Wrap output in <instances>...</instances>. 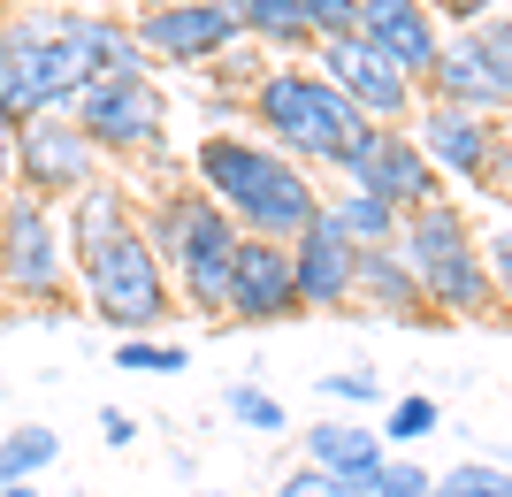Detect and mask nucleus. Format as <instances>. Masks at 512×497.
<instances>
[{"instance_id": "nucleus-6", "label": "nucleus", "mask_w": 512, "mask_h": 497, "mask_svg": "<svg viewBox=\"0 0 512 497\" xmlns=\"http://www.w3.org/2000/svg\"><path fill=\"white\" fill-rule=\"evenodd\" d=\"M0 291L31 306V322H69V291H77V260H69L62 207L31 192L0 199Z\"/></svg>"}, {"instance_id": "nucleus-19", "label": "nucleus", "mask_w": 512, "mask_h": 497, "mask_svg": "<svg viewBox=\"0 0 512 497\" xmlns=\"http://www.w3.org/2000/svg\"><path fill=\"white\" fill-rule=\"evenodd\" d=\"M428 85H436V100H444V108H467V115L512 108V92L497 85V69L482 62V46H474V39H444L436 69H428Z\"/></svg>"}, {"instance_id": "nucleus-14", "label": "nucleus", "mask_w": 512, "mask_h": 497, "mask_svg": "<svg viewBox=\"0 0 512 497\" xmlns=\"http://www.w3.org/2000/svg\"><path fill=\"white\" fill-rule=\"evenodd\" d=\"M360 39L383 46L390 62L406 69V85H421L436 69V54H444V31H436L428 0H360Z\"/></svg>"}, {"instance_id": "nucleus-9", "label": "nucleus", "mask_w": 512, "mask_h": 497, "mask_svg": "<svg viewBox=\"0 0 512 497\" xmlns=\"http://www.w3.org/2000/svg\"><path fill=\"white\" fill-rule=\"evenodd\" d=\"M130 39L146 46L153 69H199V62H222L245 31L222 0H146L130 16Z\"/></svg>"}, {"instance_id": "nucleus-11", "label": "nucleus", "mask_w": 512, "mask_h": 497, "mask_svg": "<svg viewBox=\"0 0 512 497\" xmlns=\"http://www.w3.org/2000/svg\"><path fill=\"white\" fill-rule=\"evenodd\" d=\"M337 169L352 176V192H375L383 207H398V215H413V207H428V199H444V176H436V161L413 146V130H383V123H375Z\"/></svg>"}, {"instance_id": "nucleus-18", "label": "nucleus", "mask_w": 512, "mask_h": 497, "mask_svg": "<svg viewBox=\"0 0 512 497\" xmlns=\"http://www.w3.org/2000/svg\"><path fill=\"white\" fill-rule=\"evenodd\" d=\"M352 299L390 314V322H436L428 299H421V276L398 260V245H360V260H352Z\"/></svg>"}, {"instance_id": "nucleus-4", "label": "nucleus", "mask_w": 512, "mask_h": 497, "mask_svg": "<svg viewBox=\"0 0 512 497\" xmlns=\"http://www.w3.org/2000/svg\"><path fill=\"white\" fill-rule=\"evenodd\" d=\"M138 230H146L153 260L169 268L176 299L192 306V314H207V322H222L230 314V260H237V222L214 207L207 192H161L138 215Z\"/></svg>"}, {"instance_id": "nucleus-1", "label": "nucleus", "mask_w": 512, "mask_h": 497, "mask_svg": "<svg viewBox=\"0 0 512 497\" xmlns=\"http://www.w3.org/2000/svg\"><path fill=\"white\" fill-rule=\"evenodd\" d=\"M100 77H153L130 23L100 8H46V0L0 8V115L8 123L77 108V92H92Z\"/></svg>"}, {"instance_id": "nucleus-10", "label": "nucleus", "mask_w": 512, "mask_h": 497, "mask_svg": "<svg viewBox=\"0 0 512 497\" xmlns=\"http://www.w3.org/2000/svg\"><path fill=\"white\" fill-rule=\"evenodd\" d=\"M77 130L100 153H153L169 138V92L161 77H100L92 92H77Z\"/></svg>"}, {"instance_id": "nucleus-12", "label": "nucleus", "mask_w": 512, "mask_h": 497, "mask_svg": "<svg viewBox=\"0 0 512 497\" xmlns=\"http://www.w3.org/2000/svg\"><path fill=\"white\" fill-rule=\"evenodd\" d=\"M321 54V77H329V85L344 92V100H352V108L367 115V123H406L413 115V85H406V69L390 62L383 46H367L360 31H352V39H337V46H314Z\"/></svg>"}, {"instance_id": "nucleus-32", "label": "nucleus", "mask_w": 512, "mask_h": 497, "mask_svg": "<svg viewBox=\"0 0 512 497\" xmlns=\"http://www.w3.org/2000/svg\"><path fill=\"white\" fill-rule=\"evenodd\" d=\"M276 497H360V490H352V482H337V475H321V467H306V459H299V467H291V475L276 482Z\"/></svg>"}, {"instance_id": "nucleus-8", "label": "nucleus", "mask_w": 512, "mask_h": 497, "mask_svg": "<svg viewBox=\"0 0 512 497\" xmlns=\"http://www.w3.org/2000/svg\"><path fill=\"white\" fill-rule=\"evenodd\" d=\"M85 184H100V146L77 130V115L54 108V115L16 123V192L46 199V207H69Z\"/></svg>"}, {"instance_id": "nucleus-38", "label": "nucleus", "mask_w": 512, "mask_h": 497, "mask_svg": "<svg viewBox=\"0 0 512 497\" xmlns=\"http://www.w3.org/2000/svg\"><path fill=\"white\" fill-rule=\"evenodd\" d=\"M192 497H237V490H192Z\"/></svg>"}, {"instance_id": "nucleus-30", "label": "nucleus", "mask_w": 512, "mask_h": 497, "mask_svg": "<svg viewBox=\"0 0 512 497\" xmlns=\"http://www.w3.org/2000/svg\"><path fill=\"white\" fill-rule=\"evenodd\" d=\"M321 398H337V406H383V375L375 368H337V375H321Z\"/></svg>"}, {"instance_id": "nucleus-37", "label": "nucleus", "mask_w": 512, "mask_h": 497, "mask_svg": "<svg viewBox=\"0 0 512 497\" xmlns=\"http://www.w3.org/2000/svg\"><path fill=\"white\" fill-rule=\"evenodd\" d=\"M0 497H54V490H39V482H23V490H0Z\"/></svg>"}, {"instance_id": "nucleus-22", "label": "nucleus", "mask_w": 512, "mask_h": 497, "mask_svg": "<svg viewBox=\"0 0 512 497\" xmlns=\"http://www.w3.org/2000/svg\"><path fill=\"white\" fill-rule=\"evenodd\" d=\"M222 8H230L237 31L260 39V46H283V54L314 46V39H306V23H299V0H222Z\"/></svg>"}, {"instance_id": "nucleus-5", "label": "nucleus", "mask_w": 512, "mask_h": 497, "mask_svg": "<svg viewBox=\"0 0 512 497\" xmlns=\"http://www.w3.org/2000/svg\"><path fill=\"white\" fill-rule=\"evenodd\" d=\"M398 260L421 276V299L436 306V322H482L497 314V283L482 268V238L451 199H428L413 215H398Z\"/></svg>"}, {"instance_id": "nucleus-39", "label": "nucleus", "mask_w": 512, "mask_h": 497, "mask_svg": "<svg viewBox=\"0 0 512 497\" xmlns=\"http://www.w3.org/2000/svg\"><path fill=\"white\" fill-rule=\"evenodd\" d=\"M0 299H8V291H0Z\"/></svg>"}, {"instance_id": "nucleus-36", "label": "nucleus", "mask_w": 512, "mask_h": 497, "mask_svg": "<svg viewBox=\"0 0 512 497\" xmlns=\"http://www.w3.org/2000/svg\"><path fill=\"white\" fill-rule=\"evenodd\" d=\"M482 8L490 0H444V16H467V23H482Z\"/></svg>"}, {"instance_id": "nucleus-29", "label": "nucleus", "mask_w": 512, "mask_h": 497, "mask_svg": "<svg viewBox=\"0 0 512 497\" xmlns=\"http://www.w3.org/2000/svg\"><path fill=\"white\" fill-rule=\"evenodd\" d=\"M375 497H436V475H428L413 452H390L383 475H375Z\"/></svg>"}, {"instance_id": "nucleus-34", "label": "nucleus", "mask_w": 512, "mask_h": 497, "mask_svg": "<svg viewBox=\"0 0 512 497\" xmlns=\"http://www.w3.org/2000/svg\"><path fill=\"white\" fill-rule=\"evenodd\" d=\"M100 436H107V452H130V444H138V413L100 406Z\"/></svg>"}, {"instance_id": "nucleus-2", "label": "nucleus", "mask_w": 512, "mask_h": 497, "mask_svg": "<svg viewBox=\"0 0 512 497\" xmlns=\"http://www.w3.org/2000/svg\"><path fill=\"white\" fill-rule=\"evenodd\" d=\"M192 176H199V192L237 222V238L299 245L321 222V207H329V199L314 192V176H306L299 161H283L253 130H207L192 146Z\"/></svg>"}, {"instance_id": "nucleus-13", "label": "nucleus", "mask_w": 512, "mask_h": 497, "mask_svg": "<svg viewBox=\"0 0 512 497\" xmlns=\"http://www.w3.org/2000/svg\"><path fill=\"white\" fill-rule=\"evenodd\" d=\"M291 314H299V283H291V245L237 238V260H230V314H222V322L268 329V322H291Z\"/></svg>"}, {"instance_id": "nucleus-28", "label": "nucleus", "mask_w": 512, "mask_h": 497, "mask_svg": "<svg viewBox=\"0 0 512 497\" xmlns=\"http://www.w3.org/2000/svg\"><path fill=\"white\" fill-rule=\"evenodd\" d=\"M299 23H306L314 46H337V39L360 31V0H299Z\"/></svg>"}, {"instance_id": "nucleus-21", "label": "nucleus", "mask_w": 512, "mask_h": 497, "mask_svg": "<svg viewBox=\"0 0 512 497\" xmlns=\"http://www.w3.org/2000/svg\"><path fill=\"white\" fill-rule=\"evenodd\" d=\"M54 459H62V436L46 429V421H23V429H8V436H0V490L39 482Z\"/></svg>"}, {"instance_id": "nucleus-23", "label": "nucleus", "mask_w": 512, "mask_h": 497, "mask_svg": "<svg viewBox=\"0 0 512 497\" xmlns=\"http://www.w3.org/2000/svg\"><path fill=\"white\" fill-rule=\"evenodd\" d=\"M321 215L337 222L352 245H398V207H383L375 192H337Z\"/></svg>"}, {"instance_id": "nucleus-24", "label": "nucleus", "mask_w": 512, "mask_h": 497, "mask_svg": "<svg viewBox=\"0 0 512 497\" xmlns=\"http://www.w3.org/2000/svg\"><path fill=\"white\" fill-rule=\"evenodd\" d=\"M222 413H230V421H237L245 436H283V429H291L283 398H276V390H260L253 375H237V383L222 390Z\"/></svg>"}, {"instance_id": "nucleus-20", "label": "nucleus", "mask_w": 512, "mask_h": 497, "mask_svg": "<svg viewBox=\"0 0 512 497\" xmlns=\"http://www.w3.org/2000/svg\"><path fill=\"white\" fill-rule=\"evenodd\" d=\"M130 222H138V207H130V192L115 184V176L85 184V192H77V199L62 207V230H69V260L85 268V260L100 253V245H115V238H123Z\"/></svg>"}, {"instance_id": "nucleus-35", "label": "nucleus", "mask_w": 512, "mask_h": 497, "mask_svg": "<svg viewBox=\"0 0 512 497\" xmlns=\"http://www.w3.org/2000/svg\"><path fill=\"white\" fill-rule=\"evenodd\" d=\"M16 192V123L0 115V199Z\"/></svg>"}, {"instance_id": "nucleus-17", "label": "nucleus", "mask_w": 512, "mask_h": 497, "mask_svg": "<svg viewBox=\"0 0 512 497\" xmlns=\"http://www.w3.org/2000/svg\"><path fill=\"white\" fill-rule=\"evenodd\" d=\"M299 452H306V467H321V475L352 482L360 497H375V475H383L390 444H383V429H367V421H306Z\"/></svg>"}, {"instance_id": "nucleus-31", "label": "nucleus", "mask_w": 512, "mask_h": 497, "mask_svg": "<svg viewBox=\"0 0 512 497\" xmlns=\"http://www.w3.org/2000/svg\"><path fill=\"white\" fill-rule=\"evenodd\" d=\"M467 39L482 46V62L497 69V85L512 92V16H482V23H474V31H467Z\"/></svg>"}, {"instance_id": "nucleus-25", "label": "nucleus", "mask_w": 512, "mask_h": 497, "mask_svg": "<svg viewBox=\"0 0 512 497\" xmlns=\"http://www.w3.org/2000/svg\"><path fill=\"white\" fill-rule=\"evenodd\" d=\"M436 421H444V406H436L428 390H406V398H390V413H383V444L390 452H413V444L436 436Z\"/></svg>"}, {"instance_id": "nucleus-15", "label": "nucleus", "mask_w": 512, "mask_h": 497, "mask_svg": "<svg viewBox=\"0 0 512 497\" xmlns=\"http://www.w3.org/2000/svg\"><path fill=\"white\" fill-rule=\"evenodd\" d=\"M413 146L436 161V176H467V184H482L497 161V130L490 115H467V108H444V100H428L421 115H413Z\"/></svg>"}, {"instance_id": "nucleus-33", "label": "nucleus", "mask_w": 512, "mask_h": 497, "mask_svg": "<svg viewBox=\"0 0 512 497\" xmlns=\"http://www.w3.org/2000/svg\"><path fill=\"white\" fill-rule=\"evenodd\" d=\"M482 268H490V283H497V306H512V230H497V238L482 245Z\"/></svg>"}, {"instance_id": "nucleus-3", "label": "nucleus", "mask_w": 512, "mask_h": 497, "mask_svg": "<svg viewBox=\"0 0 512 497\" xmlns=\"http://www.w3.org/2000/svg\"><path fill=\"white\" fill-rule=\"evenodd\" d=\"M253 130L283 153V161H299V169H337L375 123H367L321 69L268 62V69H260V85H253Z\"/></svg>"}, {"instance_id": "nucleus-26", "label": "nucleus", "mask_w": 512, "mask_h": 497, "mask_svg": "<svg viewBox=\"0 0 512 497\" xmlns=\"http://www.w3.org/2000/svg\"><path fill=\"white\" fill-rule=\"evenodd\" d=\"M436 497H512V467L497 459H459L436 475Z\"/></svg>"}, {"instance_id": "nucleus-7", "label": "nucleus", "mask_w": 512, "mask_h": 497, "mask_svg": "<svg viewBox=\"0 0 512 497\" xmlns=\"http://www.w3.org/2000/svg\"><path fill=\"white\" fill-rule=\"evenodd\" d=\"M77 283H85V314L115 329V345H123V337H161V329L176 322V283H169V268L153 260L138 222H130L115 245H100V253L77 268Z\"/></svg>"}, {"instance_id": "nucleus-16", "label": "nucleus", "mask_w": 512, "mask_h": 497, "mask_svg": "<svg viewBox=\"0 0 512 497\" xmlns=\"http://www.w3.org/2000/svg\"><path fill=\"white\" fill-rule=\"evenodd\" d=\"M352 260H360V245H352L337 222L321 215L314 230L291 245V283H299V306H314V314L352 306Z\"/></svg>"}, {"instance_id": "nucleus-27", "label": "nucleus", "mask_w": 512, "mask_h": 497, "mask_svg": "<svg viewBox=\"0 0 512 497\" xmlns=\"http://www.w3.org/2000/svg\"><path fill=\"white\" fill-rule=\"evenodd\" d=\"M115 368L123 375H184L192 352L169 345V337H123V345H115Z\"/></svg>"}]
</instances>
